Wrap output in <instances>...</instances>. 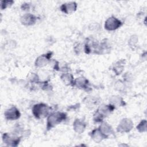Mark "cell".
<instances>
[{"mask_svg": "<svg viewBox=\"0 0 147 147\" xmlns=\"http://www.w3.org/2000/svg\"><path fill=\"white\" fill-rule=\"evenodd\" d=\"M67 115L64 113L56 112L51 114L47 119V129L49 130L58 123L65 120Z\"/></svg>", "mask_w": 147, "mask_h": 147, "instance_id": "obj_1", "label": "cell"}, {"mask_svg": "<svg viewBox=\"0 0 147 147\" xmlns=\"http://www.w3.org/2000/svg\"><path fill=\"white\" fill-rule=\"evenodd\" d=\"M32 111L36 118L38 119L44 118L49 113V107L44 103L37 104L33 107Z\"/></svg>", "mask_w": 147, "mask_h": 147, "instance_id": "obj_2", "label": "cell"}, {"mask_svg": "<svg viewBox=\"0 0 147 147\" xmlns=\"http://www.w3.org/2000/svg\"><path fill=\"white\" fill-rule=\"evenodd\" d=\"M121 25L122 22L121 21L115 17H111L106 21L105 27L108 30H114L119 28Z\"/></svg>", "mask_w": 147, "mask_h": 147, "instance_id": "obj_3", "label": "cell"}, {"mask_svg": "<svg viewBox=\"0 0 147 147\" xmlns=\"http://www.w3.org/2000/svg\"><path fill=\"white\" fill-rule=\"evenodd\" d=\"M5 117L7 120H16L20 117V113L16 107H11L5 112Z\"/></svg>", "mask_w": 147, "mask_h": 147, "instance_id": "obj_4", "label": "cell"}, {"mask_svg": "<svg viewBox=\"0 0 147 147\" xmlns=\"http://www.w3.org/2000/svg\"><path fill=\"white\" fill-rule=\"evenodd\" d=\"M133 127V123L129 119H123L119 124L117 130L120 132H128Z\"/></svg>", "mask_w": 147, "mask_h": 147, "instance_id": "obj_5", "label": "cell"}, {"mask_svg": "<svg viewBox=\"0 0 147 147\" xmlns=\"http://www.w3.org/2000/svg\"><path fill=\"white\" fill-rule=\"evenodd\" d=\"M2 140L4 143L9 146H17L20 141V138H16L11 136L7 133H4L2 136Z\"/></svg>", "mask_w": 147, "mask_h": 147, "instance_id": "obj_6", "label": "cell"}, {"mask_svg": "<svg viewBox=\"0 0 147 147\" xmlns=\"http://www.w3.org/2000/svg\"><path fill=\"white\" fill-rule=\"evenodd\" d=\"M77 7V5L75 2H72L69 3H66L63 4L61 7V10L66 14H70L71 13L74 11Z\"/></svg>", "mask_w": 147, "mask_h": 147, "instance_id": "obj_7", "label": "cell"}, {"mask_svg": "<svg viewBox=\"0 0 147 147\" xmlns=\"http://www.w3.org/2000/svg\"><path fill=\"white\" fill-rule=\"evenodd\" d=\"M91 133V138L96 142H100L103 139L106 138L107 137V136L104 134L99 129L94 130Z\"/></svg>", "mask_w": 147, "mask_h": 147, "instance_id": "obj_8", "label": "cell"}, {"mask_svg": "<svg viewBox=\"0 0 147 147\" xmlns=\"http://www.w3.org/2000/svg\"><path fill=\"white\" fill-rule=\"evenodd\" d=\"M36 18L32 14H26L22 17L21 22L23 24L26 25H31L35 23Z\"/></svg>", "mask_w": 147, "mask_h": 147, "instance_id": "obj_9", "label": "cell"}, {"mask_svg": "<svg viewBox=\"0 0 147 147\" xmlns=\"http://www.w3.org/2000/svg\"><path fill=\"white\" fill-rule=\"evenodd\" d=\"M86 126V123L79 119H76L74 123V128L75 130L79 133H81L84 131Z\"/></svg>", "mask_w": 147, "mask_h": 147, "instance_id": "obj_10", "label": "cell"}, {"mask_svg": "<svg viewBox=\"0 0 147 147\" xmlns=\"http://www.w3.org/2000/svg\"><path fill=\"white\" fill-rule=\"evenodd\" d=\"M48 53H47L46 55V56H42L39 57L36 62V65L37 66H40V67H42L44 65H45L47 63V61L49 59V57H48Z\"/></svg>", "mask_w": 147, "mask_h": 147, "instance_id": "obj_11", "label": "cell"}, {"mask_svg": "<svg viewBox=\"0 0 147 147\" xmlns=\"http://www.w3.org/2000/svg\"><path fill=\"white\" fill-rule=\"evenodd\" d=\"M99 129L107 136L108 134L111 133L112 131V129L111 126H109L107 123H102L99 127Z\"/></svg>", "mask_w": 147, "mask_h": 147, "instance_id": "obj_12", "label": "cell"}, {"mask_svg": "<svg viewBox=\"0 0 147 147\" xmlns=\"http://www.w3.org/2000/svg\"><path fill=\"white\" fill-rule=\"evenodd\" d=\"M88 80L87 79H86L84 78H78L75 82V85L78 87L79 88H86V85L87 84Z\"/></svg>", "mask_w": 147, "mask_h": 147, "instance_id": "obj_13", "label": "cell"}, {"mask_svg": "<svg viewBox=\"0 0 147 147\" xmlns=\"http://www.w3.org/2000/svg\"><path fill=\"white\" fill-rule=\"evenodd\" d=\"M61 79L63 80V81L65 83H68L69 84L71 83L72 82V76L70 75H63L61 76Z\"/></svg>", "mask_w": 147, "mask_h": 147, "instance_id": "obj_14", "label": "cell"}, {"mask_svg": "<svg viewBox=\"0 0 147 147\" xmlns=\"http://www.w3.org/2000/svg\"><path fill=\"white\" fill-rule=\"evenodd\" d=\"M146 121H141L139 125L137 126V129L139 130L140 131H144L146 130Z\"/></svg>", "mask_w": 147, "mask_h": 147, "instance_id": "obj_15", "label": "cell"}, {"mask_svg": "<svg viewBox=\"0 0 147 147\" xmlns=\"http://www.w3.org/2000/svg\"><path fill=\"white\" fill-rule=\"evenodd\" d=\"M13 3V1H1V9H3L7 7V6L11 5Z\"/></svg>", "mask_w": 147, "mask_h": 147, "instance_id": "obj_16", "label": "cell"}]
</instances>
